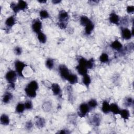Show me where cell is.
I'll return each mask as SVG.
<instances>
[{
  "label": "cell",
  "instance_id": "15",
  "mask_svg": "<svg viewBox=\"0 0 134 134\" xmlns=\"http://www.w3.org/2000/svg\"><path fill=\"white\" fill-rule=\"evenodd\" d=\"M102 110L104 114L110 112V104L107 100H104L102 105Z\"/></svg>",
  "mask_w": 134,
  "mask_h": 134
},
{
  "label": "cell",
  "instance_id": "12",
  "mask_svg": "<svg viewBox=\"0 0 134 134\" xmlns=\"http://www.w3.org/2000/svg\"><path fill=\"white\" fill-rule=\"evenodd\" d=\"M58 17L59 21L66 22L69 18V16L67 12L64 10H61L59 13Z\"/></svg>",
  "mask_w": 134,
  "mask_h": 134
},
{
  "label": "cell",
  "instance_id": "30",
  "mask_svg": "<svg viewBox=\"0 0 134 134\" xmlns=\"http://www.w3.org/2000/svg\"><path fill=\"white\" fill-rule=\"evenodd\" d=\"M46 66L49 70H52L54 66V61L52 59L49 58L46 61Z\"/></svg>",
  "mask_w": 134,
  "mask_h": 134
},
{
  "label": "cell",
  "instance_id": "8",
  "mask_svg": "<svg viewBox=\"0 0 134 134\" xmlns=\"http://www.w3.org/2000/svg\"><path fill=\"white\" fill-rule=\"evenodd\" d=\"M92 124L95 126H98L101 122V115L99 114H95L91 119Z\"/></svg>",
  "mask_w": 134,
  "mask_h": 134
},
{
  "label": "cell",
  "instance_id": "7",
  "mask_svg": "<svg viewBox=\"0 0 134 134\" xmlns=\"http://www.w3.org/2000/svg\"><path fill=\"white\" fill-rule=\"evenodd\" d=\"M42 28V23L40 20L37 19L34 21L32 24V29L33 31L36 34H38L41 32Z\"/></svg>",
  "mask_w": 134,
  "mask_h": 134
},
{
  "label": "cell",
  "instance_id": "36",
  "mask_svg": "<svg viewBox=\"0 0 134 134\" xmlns=\"http://www.w3.org/2000/svg\"><path fill=\"white\" fill-rule=\"evenodd\" d=\"M24 105H25V107L26 109L29 110V109H31L32 108V107H33L32 103L31 101H30L29 100H27L25 102Z\"/></svg>",
  "mask_w": 134,
  "mask_h": 134
},
{
  "label": "cell",
  "instance_id": "2",
  "mask_svg": "<svg viewBox=\"0 0 134 134\" xmlns=\"http://www.w3.org/2000/svg\"><path fill=\"white\" fill-rule=\"evenodd\" d=\"M90 109L87 104L85 103L81 104L79 107V111L77 113L79 116L80 117H85L90 112Z\"/></svg>",
  "mask_w": 134,
  "mask_h": 134
},
{
  "label": "cell",
  "instance_id": "16",
  "mask_svg": "<svg viewBox=\"0 0 134 134\" xmlns=\"http://www.w3.org/2000/svg\"><path fill=\"white\" fill-rule=\"evenodd\" d=\"M120 111V108L117 104L112 103L110 104V112H111L114 114L117 115L119 114Z\"/></svg>",
  "mask_w": 134,
  "mask_h": 134
},
{
  "label": "cell",
  "instance_id": "41",
  "mask_svg": "<svg viewBox=\"0 0 134 134\" xmlns=\"http://www.w3.org/2000/svg\"><path fill=\"white\" fill-rule=\"evenodd\" d=\"M58 133H60V134H65V133H69V132H68V131L65 130V129H62V130H61L60 131H58Z\"/></svg>",
  "mask_w": 134,
  "mask_h": 134
},
{
  "label": "cell",
  "instance_id": "34",
  "mask_svg": "<svg viewBox=\"0 0 134 134\" xmlns=\"http://www.w3.org/2000/svg\"><path fill=\"white\" fill-rule=\"evenodd\" d=\"M124 104L127 107H130L133 104V99L130 97H127L124 101Z\"/></svg>",
  "mask_w": 134,
  "mask_h": 134
},
{
  "label": "cell",
  "instance_id": "21",
  "mask_svg": "<svg viewBox=\"0 0 134 134\" xmlns=\"http://www.w3.org/2000/svg\"><path fill=\"white\" fill-rule=\"evenodd\" d=\"M67 80L70 84H76L77 83L78 77L76 74L71 73L70 74V75L69 76Z\"/></svg>",
  "mask_w": 134,
  "mask_h": 134
},
{
  "label": "cell",
  "instance_id": "31",
  "mask_svg": "<svg viewBox=\"0 0 134 134\" xmlns=\"http://www.w3.org/2000/svg\"><path fill=\"white\" fill-rule=\"evenodd\" d=\"M99 60L102 63H106L109 61V57L107 53H103L99 57Z\"/></svg>",
  "mask_w": 134,
  "mask_h": 134
},
{
  "label": "cell",
  "instance_id": "42",
  "mask_svg": "<svg viewBox=\"0 0 134 134\" xmlns=\"http://www.w3.org/2000/svg\"><path fill=\"white\" fill-rule=\"evenodd\" d=\"M61 2V0H53V1H52V3L53 4H59Z\"/></svg>",
  "mask_w": 134,
  "mask_h": 134
},
{
  "label": "cell",
  "instance_id": "25",
  "mask_svg": "<svg viewBox=\"0 0 134 134\" xmlns=\"http://www.w3.org/2000/svg\"><path fill=\"white\" fill-rule=\"evenodd\" d=\"M42 107L44 111L48 112L52 108V103L50 101H46L43 104Z\"/></svg>",
  "mask_w": 134,
  "mask_h": 134
},
{
  "label": "cell",
  "instance_id": "23",
  "mask_svg": "<svg viewBox=\"0 0 134 134\" xmlns=\"http://www.w3.org/2000/svg\"><path fill=\"white\" fill-rule=\"evenodd\" d=\"M80 21L82 26L85 27L87 24H88L91 21V20L90 19V18L86 16H82L80 17Z\"/></svg>",
  "mask_w": 134,
  "mask_h": 134
},
{
  "label": "cell",
  "instance_id": "40",
  "mask_svg": "<svg viewBox=\"0 0 134 134\" xmlns=\"http://www.w3.org/2000/svg\"><path fill=\"white\" fill-rule=\"evenodd\" d=\"M126 11L129 14L133 13V12H134V6L132 5L128 6L126 8Z\"/></svg>",
  "mask_w": 134,
  "mask_h": 134
},
{
  "label": "cell",
  "instance_id": "33",
  "mask_svg": "<svg viewBox=\"0 0 134 134\" xmlns=\"http://www.w3.org/2000/svg\"><path fill=\"white\" fill-rule=\"evenodd\" d=\"M94 60L93 58H91L88 60H87L86 66L87 69H91L94 66Z\"/></svg>",
  "mask_w": 134,
  "mask_h": 134
},
{
  "label": "cell",
  "instance_id": "43",
  "mask_svg": "<svg viewBox=\"0 0 134 134\" xmlns=\"http://www.w3.org/2000/svg\"><path fill=\"white\" fill-rule=\"evenodd\" d=\"M38 2L40 3H47V1H38Z\"/></svg>",
  "mask_w": 134,
  "mask_h": 134
},
{
  "label": "cell",
  "instance_id": "4",
  "mask_svg": "<svg viewBox=\"0 0 134 134\" xmlns=\"http://www.w3.org/2000/svg\"><path fill=\"white\" fill-rule=\"evenodd\" d=\"M59 72L62 79L67 80L69 76L71 74L68 67L64 64H61L59 66Z\"/></svg>",
  "mask_w": 134,
  "mask_h": 134
},
{
  "label": "cell",
  "instance_id": "6",
  "mask_svg": "<svg viewBox=\"0 0 134 134\" xmlns=\"http://www.w3.org/2000/svg\"><path fill=\"white\" fill-rule=\"evenodd\" d=\"M37 90L28 85H27L25 88V92L26 95L31 98L36 97L37 96Z\"/></svg>",
  "mask_w": 134,
  "mask_h": 134
},
{
  "label": "cell",
  "instance_id": "27",
  "mask_svg": "<svg viewBox=\"0 0 134 134\" xmlns=\"http://www.w3.org/2000/svg\"><path fill=\"white\" fill-rule=\"evenodd\" d=\"M82 82L87 87H88L90 84L91 83V79L89 75L87 74L83 76V79H82Z\"/></svg>",
  "mask_w": 134,
  "mask_h": 134
},
{
  "label": "cell",
  "instance_id": "9",
  "mask_svg": "<svg viewBox=\"0 0 134 134\" xmlns=\"http://www.w3.org/2000/svg\"><path fill=\"white\" fill-rule=\"evenodd\" d=\"M46 120L42 117L36 116L35 119V123L36 126L39 128H43L46 125Z\"/></svg>",
  "mask_w": 134,
  "mask_h": 134
},
{
  "label": "cell",
  "instance_id": "24",
  "mask_svg": "<svg viewBox=\"0 0 134 134\" xmlns=\"http://www.w3.org/2000/svg\"><path fill=\"white\" fill-rule=\"evenodd\" d=\"M17 6L19 10H24L28 7V4L24 1H19L17 3Z\"/></svg>",
  "mask_w": 134,
  "mask_h": 134
},
{
  "label": "cell",
  "instance_id": "38",
  "mask_svg": "<svg viewBox=\"0 0 134 134\" xmlns=\"http://www.w3.org/2000/svg\"><path fill=\"white\" fill-rule=\"evenodd\" d=\"M33 123L31 121H28L26 122L25 124V128L28 130H31V128H32L33 127Z\"/></svg>",
  "mask_w": 134,
  "mask_h": 134
},
{
  "label": "cell",
  "instance_id": "26",
  "mask_svg": "<svg viewBox=\"0 0 134 134\" xmlns=\"http://www.w3.org/2000/svg\"><path fill=\"white\" fill-rule=\"evenodd\" d=\"M37 38L39 42L41 43H44L47 41V37L46 35L41 31L37 34Z\"/></svg>",
  "mask_w": 134,
  "mask_h": 134
},
{
  "label": "cell",
  "instance_id": "10",
  "mask_svg": "<svg viewBox=\"0 0 134 134\" xmlns=\"http://www.w3.org/2000/svg\"><path fill=\"white\" fill-rule=\"evenodd\" d=\"M132 36L131 31L127 28H124L121 29V36L125 40L130 39Z\"/></svg>",
  "mask_w": 134,
  "mask_h": 134
},
{
  "label": "cell",
  "instance_id": "29",
  "mask_svg": "<svg viewBox=\"0 0 134 134\" xmlns=\"http://www.w3.org/2000/svg\"><path fill=\"white\" fill-rule=\"evenodd\" d=\"M87 104L88 106H89V107L90 108V109H94V108H96L98 105L97 100L94 99H90Z\"/></svg>",
  "mask_w": 134,
  "mask_h": 134
},
{
  "label": "cell",
  "instance_id": "39",
  "mask_svg": "<svg viewBox=\"0 0 134 134\" xmlns=\"http://www.w3.org/2000/svg\"><path fill=\"white\" fill-rule=\"evenodd\" d=\"M66 25H67V22L59 21L58 26L61 29H65L66 28Z\"/></svg>",
  "mask_w": 134,
  "mask_h": 134
},
{
  "label": "cell",
  "instance_id": "35",
  "mask_svg": "<svg viewBox=\"0 0 134 134\" xmlns=\"http://www.w3.org/2000/svg\"><path fill=\"white\" fill-rule=\"evenodd\" d=\"M10 7L13 10V12L15 13H18L20 11L19 8H18V7L17 4H16V3H14V2H12L10 3Z\"/></svg>",
  "mask_w": 134,
  "mask_h": 134
},
{
  "label": "cell",
  "instance_id": "13",
  "mask_svg": "<svg viewBox=\"0 0 134 134\" xmlns=\"http://www.w3.org/2000/svg\"><path fill=\"white\" fill-rule=\"evenodd\" d=\"M109 20L111 24L115 25H118L120 21L119 16L114 13H112L109 15Z\"/></svg>",
  "mask_w": 134,
  "mask_h": 134
},
{
  "label": "cell",
  "instance_id": "3",
  "mask_svg": "<svg viewBox=\"0 0 134 134\" xmlns=\"http://www.w3.org/2000/svg\"><path fill=\"white\" fill-rule=\"evenodd\" d=\"M26 66V64L21 61L17 60L15 62V70L17 74L19 76H23V71L24 70Z\"/></svg>",
  "mask_w": 134,
  "mask_h": 134
},
{
  "label": "cell",
  "instance_id": "5",
  "mask_svg": "<svg viewBox=\"0 0 134 134\" xmlns=\"http://www.w3.org/2000/svg\"><path fill=\"white\" fill-rule=\"evenodd\" d=\"M17 74L16 71L9 70L6 73L5 75V79L9 84L15 83L17 79Z\"/></svg>",
  "mask_w": 134,
  "mask_h": 134
},
{
  "label": "cell",
  "instance_id": "28",
  "mask_svg": "<svg viewBox=\"0 0 134 134\" xmlns=\"http://www.w3.org/2000/svg\"><path fill=\"white\" fill-rule=\"evenodd\" d=\"M25 109L24 104L22 103H19L16 106V111L18 113H22Z\"/></svg>",
  "mask_w": 134,
  "mask_h": 134
},
{
  "label": "cell",
  "instance_id": "20",
  "mask_svg": "<svg viewBox=\"0 0 134 134\" xmlns=\"http://www.w3.org/2000/svg\"><path fill=\"white\" fill-rule=\"evenodd\" d=\"M13 98V95L9 92L5 93L2 98V101L5 104H8Z\"/></svg>",
  "mask_w": 134,
  "mask_h": 134
},
{
  "label": "cell",
  "instance_id": "32",
  "mask_svg": "<svg viewBox=\"0 0 134 134\" xmlns=\"http://www.w3.org/2000/svg\"><path fill=\"white\" fill-rule=\"evenodd\" d=\"M39 15L41 19H46L49 17V14L48 12L44 9H42L40 11Z\"/></svg>",
  "mask_w": 134,
  "mask_h": 134
},
{
  "label": "cell",
  "instance_id": "1",
  "mask_svg": "<svg viewBox=\"0 0 134 134\" xmlns=\"http://www.w3.org/2000/svg\"><path fill=\"white\" fill-rule=\"evenodd\" d=\"M87 60L83 57L79 59V64L76 67V69L79 74L84 76L87 74V68L86 66Z\"/></svg>",
  "mask_w": 134,
  "mask_h": 134
},
{
  "label": "cell",
  "instance_id": "37",
  "mask_svg": "<svg viewBox=\"0 0 134 134\" xmlns=\"http://www.w3.org/2000/svg\"><path fill=\"white\" fill-rule=\"evenodd\" d=\"M14 53H15L16 55H20L21 53H22V49L21 47H19V46H17L15 48L14 50Z\"/></svg>",
  "mask_w": 134,
  "mask_h": 134
},
{
  "label": "cell",
  "instance_id": "18",
  "mask_svg": "<svg viewBox=\"0 0 134 134\" xmlns=\"http://www.w3.org/2000/svg\"><path fill=\"white\" fill-rule=\"evenodd\" d=\"M0 121L2 125L4 126H7L9 124V122H10L9 118L7 115L3 114L1 115L0 117Z\"/></svg>",
  "mask_w": 134,
  "mask_h": 134
},
{
  "label": "cell",
  "instance_id": "11",
  "mask_svg": "<svg viewBox=\"0 0 134 134\" xmlns=\"http://www.w3.org/2000/svg\"><path fill=\"white\" fill-rule=\"evenodd\" d=\"M50 88L51 89L53 95L55 96H59L61 93V90L60 86L58 83H55L51 84Z\"/></svg>",
  "mask_w": 134,
  "mask_h": 134
},
{
  "label": "cell",
  "instance_id": "19",
  "mask_svg": "<svg viewBox=\"0 0 134 134\" xmlns=\"http://www.w3.org/2000/svg\"><path fill=\"white\" fill-rule=\"evenodd\" d=\"M94 28V25L91 21L85 27V34L86 35H90L92 32Z\"/></svg>",
  "mask_w": 134,
  "mask_h": 134
},
{
  "label": "cell",
  "instance_id": "22",
  "mask_svg": "<svg viewBox=\"0 0 134 134\" xmlns=\"http://www.w3.org/2000/svg\"><path fill=\"white\" fill-rule=\"evenodd\" d=\"M119 114L120 115L121 117L122 118L124 119L125 120L128 119L130 117V113H129V110L126 109H124L120 110Z\"/></svg>",
  "mask_w": 134,
  "mask_h": 134
},
{
  "label": "cell",
  "instance_id": "14",
  "mask_svg": "<svg viewBox=\"0 0 134 134\" xmlns=\"http://www.w3.org/2000/svg\"><path fill=\"white\" fill-rule=\"evenodd\" d=\"M110 47L114 50L120 51L122 48V44L118 40H115L110 44Z\"/></svg>",
  "mask_w": 134,
  "mask_h": 134
},
{
  "label": "cell",
  "instance_id": "17",
  "mask_svg": "<svg viewBox=\"0 0 134 134\" xmlns=\"http://www.w3.org/2000/svg\"><path fill=\"white\" fill-rule=\"evenodd\" d=\"M16 23V20L14 16H12L8 17L5 21V25L8 28L12 27Z\"/></svg>",
  "mask_w": 134,
  "mask_h": 134
}]
</instances>
